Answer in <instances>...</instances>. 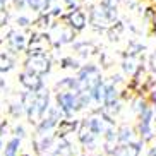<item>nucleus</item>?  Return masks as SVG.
<instances>
[{"instance_id":"nucleus-16","label":"nucleus","mask_w":156,"mask_h":156,"mask_svg":"<svg viewBox=\"0 0 156 156\" xmlns=\"http://www.w3.org/2000/svg\"><path fill=\"white\" fill-rule=\"evenodd\" d=\"M2 2H5V0H0V4H2Z\"/></svg>"},{"instance_id":"nucleus-11","label":"nucleus","mask_w":156,"mask_h":156,"mask_svg":"<svg viewBox=\"0 0 156 156\" xmlns=\"http://www.w3.org/2000/svg\"><path fill=\"white\" fill-rule=\"evenodd\" d=\"M115 93H117V91H115V87H112V86H110V87H106V93H105V103H106L108 106L113 105L115 96H117Z\"/></svg>"},{"instance_id":"nucleus-15","label":"nucleus","mask_w":156,"mask_h":156,"mask_svg":"<svg viewBox=\"0 0 156 156\" xmlns=\"http://www.w3.org/2000/svg\"><path fill=\"white\" fill-rule=\"evenodd\" d=\"M151 156H156V149H153V151H151Z\"/></svg>"},{"instance_id":"nucleus-3","label":"nucleus","mask_w":156,"mask_h":156,"mask_svg":"<svg viewBox=\"0 0 156 156\" xmlns=\"http://www.w3.org/2000/svg\"><path fill=\"white\" fill-rule=\"evenodd\" d=\"M28 69L31 70V74H34V76L45 74L46 70H48V60H46V57H43V55H34L28 62Z\"/></svg>"},{"instance_id":"nucleus-4","label":"nucleus","mask_w":156,"mask_h":156,"mask_svg":"<svg viewBox=\"0 0 156 156\" xmlns=\"http://www.w3.org/2000/svg\"><path fill=\"white\" fill-rule=\"evenodd\" d=\"M21 83L28 87V89H31V91H36V89L41 87V79L38 77V76H34V74H31V72H24L23 76H21Z\"/></svg>"},{"instance_id":"nucleus-5","label":"nucleus","mask_w":156,"mask_h":156,"mask_svg":"<svg viewBox=\"0 0 156 156\" xmlns=\"http://www.w3.org/2000/svg\"><path fill=\"white\" fill-rule=\"evenodd\" d=\"M57 122H58V110L51 108L50 113H48V117H46L41 124H40V129H38V130H40V132H45V130H48L50 127H53Z\"/></svg>"},{"instance_id":"nucleus-7","label":"nucleus","mask_w":156,"mask_h":156,"mask_svg":"<svg viewBox=\"0 0 156 156\" xmlns=\"http://www.w3.org/2000/svg\"><path fill=\"white\" fill-rule=\"evenodd\" d=\"M149 124H151V110H144V117L141 122V132L149 137Z\"/></svg>"},{"instance_id":"nucleus-9","label":"nucleus","mask_w":156,"mask_h":156,"mask_svg":"<svg viewBox=\"0 0 156 156\" xmlns=\"http://www.w3.org/2000/svg\"><path fill=\"white\" fill-rule=\"evenodd\" d=\"M74 129H76V122H70V120H60V127H58L60 136H65V134L72 132Z\"/></svg>"},{"instance_id":"nucleus-2","label":"nucleus","mask_w":156,"mask_h":156,"mask_svg":"<svg viewBox=\"0 0 156 156\" xmlns=\"http://www.w3.org/2000/svg\"><path fill=\"white\" fill-rule=\"evenodd\" d=\"M57 101H58L60 108H62L65 113H70L74 108H77V96L72 94V93H58Z\"/></svg>"},{"instance_id":"nucleus-10","label":"nucleus","mask_w":156,"mask_h":156,"mask_svg":"<svg viewBox=\"0 0 156 156\" xmlns=\"http://www.w3.org/2000/svg\"><path fill=\"white\" fill-rule=\"evenodd\" d=\"M19 139L16 137V139H10L9 141V144H7V147H5V156H16V153H17V149H19Z\"/></svg>"},{"instance_id":"nucleus-18","label":"nucleus","mask_w":156,"mask_h":156,"mask_svg":"<svg viewBox=\"0 0 156 156\" xmlns=\"http://www.w3.org/2000/svg\"><path fill=\"white\" fill-rule=\"evenodd\" d=\"M24 156H28V154H24Z\"/></svg>"},{"instance_id":"nucleus-14","label":"nucleus","mask_w":156,"mask_h":156,"mask_svg":"<svg viewBox=\"0 0 156 156\" xmlns=\"http://www.w3.org/2000/svg\"><path fill=\"white\" fill-rule=\"evenodd\" d=\"M153 64H154V69H156V55H154V58H153Z\"/></svg>"},{"instance_id":"nucleus-1","label":"nucleus","mask_w":156,"mask_h":156,"mask_svg":"<svg viewBox=\"0 0 156 156\" xmlns=\"http://www.w3.org/2000/svg\"><path fill=\"white\" fill-rule=\"evenodd\" d=\"M46 106H48V93L46 94H40V96H34L31 108L28 110L31 122H38V120L41 119L43 113L46 112Z\"/></svg>"},{"instance_id":"nucleus-12","label":"nucleus","mask_w":156,"mask_h":156,"mask_svg":"<svg viewBox=\"0 0 156 156\" xmlns=\"http://www.w3.org/2000/svg\"><path fill=\"white\" fill-rule=\"evenodd\" d=\"M12 69V60L5 55H0V70L5 72V70H10Z\"/></svg>"},{"instance_id":"nucleus-17","label":"nucleus","mask_w":156,"mask_h":156,"mask_svg":"<svg viewBox=\"0 0 156 156\" xmlns=\"http://www.w3.org/2000/svg\"><path fill=\"white\" fill-rule=\"evenodd\" d=\"M0 146H2V142H0Z\"/></svg>"},{"instance_id":"nucleus-8","label":"nucleus","mask_w":156,"mask_h":156,"mask_svg":"<svg viewBox=\"0 0 156 156\" xmlns=\"http://www.w3.org/2000/svg\"><path fill=\"white\" fill-rule=\"evenodd\" d=\"M70 23H72V26H76L77 29H81V28H84V24H86V19H84V16L81 14V12H72L70 14Z\"/></svg>"},{"instance_id":"nucleus-13","label":"nucleus","mask_w":156,"mask_h":156,"mask_svg":"<svg viewBox=\"0 0 156 156\" xmlns=\"http://www.w3.org/2000/svg\"><path fill=\"white\" fill-rule=\"evenodd\" d=\"M130 136H132V130H130L129 127H122V129H120V136H119L120 141H127Z\"/></svg>"},{"instance_id":"nucleus-6","label":"nucleus","mask_w":156,"mask_h":156,"mask_svg":"<svg viewBox=\"0 0 156 156\" xmlns=\"http://www.w3.org/2000/svg\"><path fill=\"white\" fill-rule=\"evenodd\" d=\"M139 154V144H125L115 149L113 156H137Z\"/></svg>"}]
</instances>
